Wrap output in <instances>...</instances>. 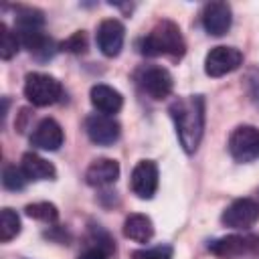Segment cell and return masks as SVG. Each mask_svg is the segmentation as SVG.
I'll return each mask as SVG.
<instances>
[{
    "label": "cell",
    "instance_id": "6da1fadb",
    "mask_svg": "<svg viewBox=\"0 0 259 259\" xmlns=\"http://www.w3.org/2000/svg\"><path fill=\"white\" fill-rule=\"evenodd\" d=\"M168 111L174 121L182 150L186 154H194L204 134V97L202 95L178 97L176 101H172Z\"/></svg>",
    "mask_w": 259,
    "mask_h": 259
},
{
    "label": "cell",
    "instance_id": "7a4b0ae2",
    "mask_svg": "<svg viewBox=\"0 0 259 259\" xmlns=\"http://www.w3.org/2000/svg\"><path fill=\"white\" fill-rule=\"evenodd\" d=\"M140 53L146 57H172V59H180L186 53V42L184 36L178 28V24H174L172 20H160L142 40H140Z\"/></svg>",
    "mask_w": 259,
    "mask_h": 259
},
{
    "label": "cell",
    "instance_id": "3957f363",
    "mask_svg": "<svg viewBox=\"0 0 259 259\" xmlns=\"http://www.w3.org/2000/svg\"><path fill=\"white\" fill-rule=\"evenodd\" d=\"M24 95L36 107H47L63 97V85L59 79L47 73H28L24 79Z\"/></svg>",
    "mask_w": 259,
    "mask_h": 259
},
{
    "label": "cell",
    "instance_id": "277c9868",
    "mask_svg": "<svg viewBox=\"0 0 259 259\" xmlns=\"http://www.w3.org/2000/svg\"><path fill=\"white\" fill-rule=\"evenodd\" d=\"M136 83L140 85V89L146 95H150L156 101L166 99L172 93V87H174V79H172L170 71L160 67V65H148V67L138 69Z\"/></svg>",
    "mask_w": 259,
    "mask_h": 259
},
{
    "label": "cell",
    "instance_id": "5b68a950",
    "mask_svg": "<svg viewBox=\"0 0 259 259\" xmlns=\"http://www.w3.org/2000/svg\"><path fill=\"white\" fill-rule=\"evenodd\" d=\"M229 154L233 160L247 164L259 158V130L255 125H239L229 136Z\"/></svg>",
    "mask_w": 259,
    "mask_h": 259
},
{
    "label": "cell",
    "instance_id": "8992f818",
    "mask_svg": "<svg viewBox=\"0 0 259 259\" xmlns=\"http://www.w3.org/2000/svg\"><path fill=\"white\" fill-rule=\"evenodd\" d=\"M243 63V53L235 47H212L204 57V73L208 77H223L227 73H233Z\"/></svg>",
    "mask_w": 259,
    "mask_h": 259
},
{
    "label": "cell",
    "instance_id": "52a82bcc",
    "mask_svg": "<svg viewBox=\"0 0 259 259\" xmlns=\"http://www.w3.org/2000/svg\"><path fill=\"white\" fill-rule=\"evenodd\" d=\"M221 221L231 229H249L259 221V202L253 198H237L223 210Z\"/></svg>",
    "mask_w": 259,
    "mask_h": 259
},
{
    "label": "cell",
    "instance_id": "ba28073f",
    "mask_svg": "<svg viewBox=\"0 0 259 259\" xmlns=\"http://www.w3.org/2000/svg\"><path fill=\"white\" fill-rule=\"evenodd\" d=\"M85 132L87 138L97 144V146H111L119 140L121 127L113 115H103V113H93L85 119Z\"/></svg>",
    "mask_w": 259,
    "mask_h": 259
},
{
    "label": "cell",
    "instance_id": "9c48e42d",
    "mask_svg": "<svg viewBox=\"0 0 259 259\" xmlns=\"http://www.w3.org/2000/svg\"><path fill=\"white\" fill-rule=\"evenodd\" d=\"M123 38H125V28L117 18H105L99 22L95 40H97L99 51L105 57H117L121 53Z\"/></svg>",
    "mask_w": 259,
    "mask_h": 259
},
{
    "label": "cell",
    "instance_id": "30bf717a",
    "mask_svg": "<svg viewBox=\"0 0 259 259\" xmlns=\"http://www.w3.org/2000/svg\"><path fill=\"white\" fill-rule=\"evenodd\" d=\"M130 186L138 198H146V200L152 198L158 190V166H156V162L140 160L132 170Z\"/></svg>",
    "mask_w": 259,
    "mask_h": 259
},
{
    "label": "cell",
    "instance_id": "8fae6325",
    "mask_svg": "<svg viewBox=\"0 0 259 259\" xmlns=\"http://www.w3.org/2000/svg\"><path fill=\"white\" fill-rule=\"evenodd\" d=\"M65 134L63 127L59 125V121H55L53 117H45L36 123V127L30 134V146L45 150V152H55L63 146Z\"/></svg>",
    "mask_w": 259,
    "mask_h": 259
},
{
    "label": "cell",
    "instance_id": "7c38bea8",
    "mask_svg": "<svg viewBox=\"0 0 259 259\" xmlns=\"http://www.w3.org/2000/svg\"><path fill=\"white\" fill-rule=\"evenodd\" d=\"M202 26L212 36H223L233 22V12L227 2H208L202 8Z\"/></svg>",
    "mask_w": 259,
    "mask_h": 259
},
{
    "label": "cell",
    "instance_id": "4fadbf2b",
    "mask_svg": "<svg viewBox=\"0 0 259 259\" xmlns=\"http://www.w3.org/2000/svg\"><path fill=\"white\" fill-rule=\"evenodd\" d=\"M117 178H119V164L111 158H97L85 170V182L95 188L109 186Z\"/></svg>",
    "mask_w": 259,
    "mask_h": 259
},
{
    "label": "cell",
    "instance_id": "5bb4252c",
    "mask_svg": "<svg viewBox=\"0 0 259 259\" xmlns=\"http://www.w3.org/2000/svg\"><path fill=\"white\" fill-rule=\"evenodd\" d=\"M259 245V239L257 237H247V235H229V237H223V239H217L208 245V249L219 255V257H237V255H243L247 251H251L253 247Z\"/></svg>",
    "mask_w": 259,
    "mask_h": 259
},
{
    "label": "cell",
    "instance_id": "9a60e30c",
    "mask_svg": "<svg viewBox=\"0 0 259 259\" xmlns=\"http://www.w3.org/2000/svg\"><path fill=\"white\" fill-rule=\"evenodd\" d=\"M89 97H91V105H93L99 113H103V115H113V113H117V111L121 109V105H123L121 93H119L117 89L105 85V83L93 85L91 91H89Z\"/></svg>",
    "mask_w": 259,
    "mask_h": 259
},
{
    "label": "cell",
    "instance_id": "2e32d148",
    "mask_svg": "<svg viewBox=\"0 0 259 259\" xmlns=\"http://www.w3.org/2000/svg\"><path fill=\"white\" fill-rule=\"evenodd\" d=\"M20 168L26 174L28 180H55V176H57L55 166L49 160H45V158H40L38 154H32V152H26L22 156Z\"/></svg>",
    "mask_w": 259,
    "mask_h": 259
},
{
    "label": "cell",
    "instance_id": "e0dca14e",
    "mask_svg": "<svg viewBox=\"0 0 259 259\" xmlns=\"http://www.w3.org/2000/svg\"><path fill=\"white\" fill-rule=\"evenodd\" d=\"M123 235L136 243H148L154 237V223L142 212H134L123 221Z\"/></svg>",
    "mask_w": 259,
    "mask_h": 259
},
{
    "label": "cell",
    "instance_id": "ac0fdd59",
    "mask_svg": "<svg viewBox=\"0 0 259 259\" xmlns=\"http://www.w3.org/2000/svg\"><path fill=\"white\" fill-rule=\"evenodd\" d=\"M45 26V18H42V12L36 10V8H30V6H24V8H18L16 12V32H28V30H42Z\"/></svg>",
    "mask_w": 259,
    "mask_h": 259
},
{
    "label": "cell",
    "instance_id": "d6986e66",
    "mask_svg": "<svg viewBox=\"0 0 259 259\" xmlns=\"http://www.w3.org/2000/svg\"><path fill=\"white\" fill-rule=\"evenodd\" d=\"M20 233V217L12 208H2L0 212V241L8 243Z\"/></svg>",
    "mask_w": 259,
    "mask_h": 259
},
{
    "label": "cell",
    "instance_id": "ffe728a7",
    "mask_svg": "<svg viewBox=\"0 0 259 259\" xmlns=\"http://www.w3.org/2000/svg\"><path fill=\"white\" fill-rule=\"evenodd\" d=\"M28 182L30 180L26 178V174L22 172L20 166H14V164H6L4 166V170H2V186L6 190H12V192L22 190Z\"/></svg>",
    "mask_w": 259,
    "mask_h": 259
},
{
    "label": "cell",
    "instance_id": "44dd1931",
    "mask_svg": "<svg viewBox=\"0 0 259 259\" xmlns=\"http://www.w3.org/2000/svg\"><path fill=\"white\" fill-rule=\"evenodd\" d=\"M18 47H20L18 34L14 30H10L4 22H0V57L4 61L12 59L18 53Z\"/></svg>",
    "mask_w": 259,
    "mask_h": 259
},
{
    "label": "cell",
    "instance_id": "7402d4cb",
    "mask_svg": "<svg viewBox=\"0 0 259 259\" xmlns=\"http://www.w3.org/2000/svg\"><path fill=\"white\" fill-rule=\"evenodd\" d=\"M24 212L30 217V219H36V221H42V223H55L59 219V210L53 202H32V204H26Z\"/></svg>",
    "mask_w": 259,
    "mask_h": 259
},
{
    "label": "cell",
    "instance_id": "603a6c76",
    "mask_svg": "<svg viewBox=\"0 0 259 259\" xmlns=\"http://www.w3.org/2000/svg\"><path fill=\"white\" fill-rule=\"evenodd\" d=\"M172 253L174 251L170 245H156V247L132 253V259H172Z\"/></svg>",
    "mask_w": 259,
    "mask_h": 259
},
{
    "label": "cell",
    "instance_id": "cb8c5ba5",
    "mask_svg": "<svg viewBox=\"0 0 259 259\" xmlns=\"http://www.w3.org/2000/svg\"><path fill=\"white\" fill-rule=\"evenodd\" d=\"M63 49L69 51V53H85V49H87V36H85V32L79 30L73 36H69L63 42Z\"/></svg>",
    "mask_w": 259,
    "mask_h": 259
},
{
    "label": "cell",
    "instance_id": "d4e9b609",
    "mask_svg": "<svg viewBox=\"0 0 259 259\" xmlns=\"http://www.w3.org/2000/svg\"><path fill=\"white\" fill-rule=\"evenodd\" d=\"M109 255L103 251V249H99V247H95V245H91V247H87L81 255H79V259H107Z\"/></svg>",
    "mask_w": 259,
    "mask_h": 259
}]
</instances>
